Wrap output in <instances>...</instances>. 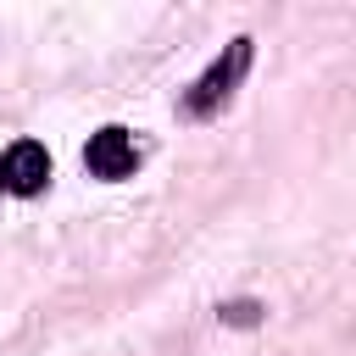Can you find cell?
<instances>
[{
  "label": "cell",
  "instance_id": "277c9868",
  "mask_svg": "<svg viewBox=\"0 0 356 356\" xmlns=\"http://www.w3.org/2000/svg\"><path fill=\"white\" fill-rule=\"evenodd\" d=\"M256 300H234V306H222V323H256Z\"/></svg>",
  "mask_w": 356,
  "mask_h": 356
},
{
  "label": "cell",
  "instance_id": "3957f363",
  "mask_svg": "<svg viewBox=\"0 0 356 356\" xmlns=\"http://www.w3.org/2000/svg\"><path fill=\"white\" fill-rule=\"evenodd\" d=\"M83 167L95 172V178H106V184H117V178H128L134 167H139V145H134V134L128 128H100V134H89V145H83Z\"/></svg>",
  "mask_w": 356,
  "mask_h": 356
},
{
  "label": "cell",
  "instance_id": "7a4b0ae2",
  "mask_svg": "<svg viewBox=\"0 0 356 356\" xmlns=\"http://www.w3.org/2000/svg\"><path fill=\"white\" fill-rule=\"evenodd\" d=\"M50 184V150L39 145V139H17V145H6V156H0V189L6 195H39Z\"/></svg>",
  "mask_w": 356,
  "mask_h": 356
},
{
  "label": "cell",
  "instance_id": "6da1fadb",
  "mask_svg": "<svg viewBox=\"0 0 356 356\" xmlns=\"http://www.w3.org/2000/svg\"><path fill=\"white\" fill-rule=\"evenodd\" d=\"M245 67H250V39H234L189 89H184V117H195V122H206V117H217L222 106H228V95L239 89V78H245Z\"/></svg>",
  "mask_w": 356,
  "mask_h": 356
}]
</instances>
